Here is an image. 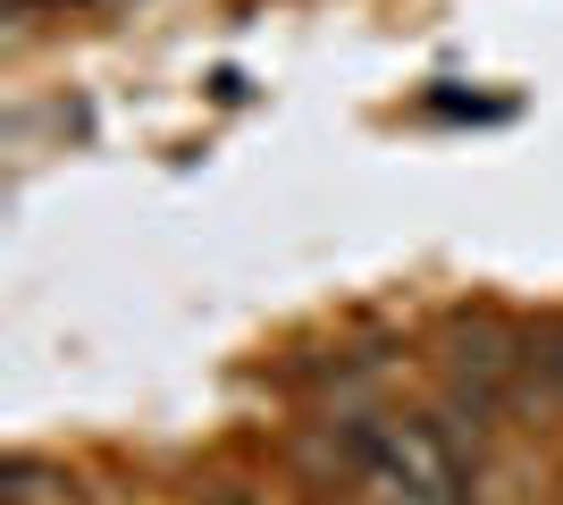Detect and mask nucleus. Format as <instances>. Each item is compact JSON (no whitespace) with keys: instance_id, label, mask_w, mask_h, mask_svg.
Masks as SVG:
<instances>
[{"instance_id":"nucleus-1","label":"nucleus","mask_w":563,"mask_h":505,"mask_svg":"<svg viewBox=\"0 0 563 505\" xmlns=\"http://www.w3.org/2000/svg\"><path fill=\"white\" fill-rule=\"evenodd\" d=\"M303 481L329 505H479V472L438 421L412 413H345L295 438Z\"/></svg>"}]
</instances>
